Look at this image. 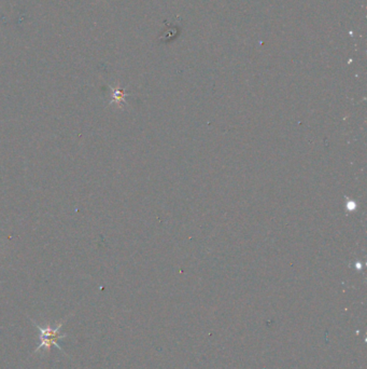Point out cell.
Masks as SVG:
<instances>
[{
	"label": "cell",
	"instance_id": "1",
	"mask_svg": "<svg viewBox=\"0 0 367 369\" xmlns=\"http://www.w3.org/2000/svg\"><path fill=\"white\" fill-rule=\"evenodd\" d=\"M66 321L67 319L60 322L56 327H52L49 323L41 326L38 323H36L34 320H32L34 326L37 327V329L40 331V345L36 348L35 353L38 352V351L41 349H44L47 352H50L53 347H56L57 349L63 351V353H65V351L63 350L62 346H59V341L67 337V334H60V329L64 325V323Z\"/></svg>",
	"mask_w": 367,
	"mask_h": 369
}]
</instances>
